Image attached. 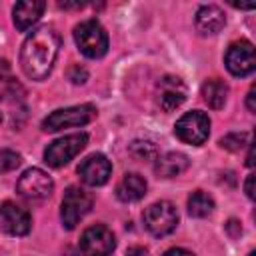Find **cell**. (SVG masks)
Wrapping results in <instances>:
<instances>
[{"mask_svg": "<svg viewBox=\"0 0 256 256\" xmlns=\"http://www.w3.org/2000/svg\"><path fill=\"white\" fill-rule=\"evenodd\" d=\"M0 122H2V116H0Z\"/></svg>", "mask_w": 256, "mask_h": 256, "instance_id": "obj_29", "label": "cell"}, {"mask_svg": "<svg viewBox=\"0 0 256 256\" xmlns=\"http://www.w3.org/2000/svg\"><path fill=\"white\" fill-rule=\"evenodd\" d=\"M96 118V108L92 104H80L70 108H60L48 114L42 120V130L46 132H58L62 128H76L92 122Z\"/></svg>", "mask_w": 256, "mask_h": 256, "instance_id": "obj_3", "label": "cell"}, {"mask_svg": "<svg viewBox=\"0 0 256 256\" xmlns=\"http://www.w3.org/2000/svg\"><path fill=\"white\" fill-rule=\"evenodd\" d=\"M226 96H228V86L226 82L218 80V78H210L202 84V98L204 102L214 108V110H220L224 104H226Z\"/></svg>", "mask_w": 256, "mask_h": 256, "instance_id": "obj_18", "label": "cell"}, {"mask_svg": "<svg viewBox=\"0 0 256 256\" xmlns=\"http://www.w3.org/2000/svg\"><path fill=\"white\" fill-rule=\"evenodd\" d=\"M146 188H148V184H146L144 176L130 172V174H124V178L116 186V196L122 202H136L146 194Z\"/></svg>", "mask_w": 256, "mask_h": 256, "instance_id": "obj_16", "label": "cell"}, {"mask_svg": "<svg viewBox=\"0 0 256 256\" xmlns=\"http://www.w3.org/2000/svg\"><path fill=\"white\" fill-rule=\"evenodd\" d=\"M46 4L42 0H22L16 2L12 8V16H14V24L20 32H26L32 24H36L44 12Z\"/></svg>", "mask_w": 256, "mask_h": 256, "instance_id": "obj_15", "label": "cell"}, {"mask_svg": "<svg viewBox=\"0 0 256 256\" xmlns=\"http://www.w3.org/2000/svg\"><path fill=\"white\" fill-rule=\"evenodd\" d=\"M60 50V34L54 26H40L32 30L20 50V66L22 72L32 80H44L58 56Z\"/></svg>", "mask_w": 256, "mask_h": 256, "instance_id": "obj_1", "label": "cell"}, {"mask_svg": "<svg viewBox=\"0 0 256 256\" xmlns=\"http://www.w3.org/2000/svg\"><path fill=\"white\" fill-rule=\"evenodd\" d=\"M132 148H140V152H134L136 156H144V158H150L152 154H154V146L150 144V142H134L132 144Z\"/></svg>", "mask_w": 256, "mask_h": 256, "instance_id": "obj_23", "label": "cell"}, {"mask_svg": "<svg viewBox=\"0 0 256 256\" xmlns=\"http://www.w3.org/2000/svg\"><path fill=\"white\" fill-rule=\"evenodd\" d=\"M194 24H196V30L204 36H212V34H218L224 24H226V16L224 12L214 6V4H206V6H200L198 12H196V18H194Z\"/></svg>", "mask_w": 256, "mask_h": 256, "instance_id": "obj_14", "label": "cell"}, {"mask_svg": "<svg viewBox=\"0 0 256 256\" xmlns=\"http://www.w3.org/2000/svg\"><path fill=\"white\" fill-rule=\"evenodd\" d=\"M162 256H194V254L188 252V250H184V248H170V250H166Z\"/></svg>", "mask_w": 256, "mask_h": 256, "instance_id": "obj_24", "label": "cell"}, {"mask_svg": "<svg viewBox=\"0 0 256 256\" xmlns=\"http://www.w3.org/2000/svg\"><path fill=\"white\" fill-rule=\"evenodd\" d=\"M78 50L86 58H102L108 52V34L96 20H84L74 28Z\"/></svg>", "mask_w": 256, "mask_h": 256, "instance_id": "obj_2", "label": "cell"}, {"mask_svg": "<svg viewBox=\"0 0 256 256\" xmlns=\"http://www.w3.org/2000/svg\"><path fill=\"white\" fill-rule=\"evenodd\" d=\"M188 168V158L180 152H166L156 158V174L162 178H174Z\"/></svg>", "mask_w": 256, "mask_h": 256, "instance_id": "obj_17", "label": "cell"}, {"mask_svg": "<svg viewBox=\"0 0 256 256\" xmlns=\"http://www.w3.org/2000/svg\"><path fill=\"white\" fill-rule=\"evenodd\" d=\"M0 228L10 236H26L32 228L30 212L16 202H4L0 206Z\"/></svg>", "mask_w": 256, "mask_h": 256, "instance_id": "obj_11", "label": "cell"}, {"mask_svg": "<svg viewBox=\"0 0 256 256\" xmlns=\"http://www.w3.org/2000/svg\"><path fill=\"white\" fill-rule=\"evenodd\" d=\"M128 256H146V250L144 248H130Z\"/></svg>", "mask_w": 256, "mask_h": 256, "instance_id": "obj_27", "label": "cell"}, {"mask_svg": "<svg viewBox=\"0 0 256 256\" xmlns=\"http://www.w3.org/2000/svg\"><path fill=\"white\" fill-rule=\"evenodd\" d=\"M68 78H70L74 84H84L86 78H88V72H86V68H82L80 64H74V66L68 70Z\"/></svg>", "mask_w": 256, "mask_h": 256, "instance_id": "obj_22", "label": "cell"}, {"mask_svg": "<svg viewBox=\"0 0 256 256\" xmlns=\"http://www.w3.org/2000/svg\"><path fill=\"white\" fill-rule=\"evenodd\" d=\"M116 248V238L104 224L86 228L80 236V250L84 256H108Z\"/></svg>", "mask_w": 256, "mask_h": 256, "instance_id": "obj_8", "label": "cell"}, {"mask_svg": "<svg viewBox=\"0 0 256 256\" xmlns=\"http://www.w3.org/2000/svg\"><path fill=\"white\" fill-rule=\"evenodd\" d=\"M78 174L84 184L88 186H102L108 182L112 174V164L104 154H90L78 166Z\"/></svg>", "mask_w": 256, "mask_h": 256, "instance_id": "obj_12", "label": "cell"}, {"mask_svg": "<svg viewBox=\"0 0 256 256\" xmlns=\"http://www.w3.org/2000/svg\"><path fill=\"white\" fill-rule=\"evenodd\" d=\"M20 154L14 150H0V172H12L20 166Z\"/></svg>", "mask_w": 256, "mask_h": 256, "instance_id": "obj_20", "label": "cell"}, {"mask_svg": "<svg viewBox=\"0 0 256 256\" xmlns=\"http://www.w3.org/2000/svg\"><path fill=\"white\" fill-rule=\"evenodd\" d=\"M174 132H176V136L182 142L200 146V144H204L208 140V134H210V118L204 112H200V110L186 112L176 122Z\"/></svg>", "mask_w": 256, "mask_h": 256, "instance_id": "obj_7", "label": "cell"}, {"mask_svg": "<svg viewBox=\"0 0 256 256\" xmlns=\"http://www.w3.org/2000/svg\"><path fill=\"white\" fill-rule=\"evenodd\" d=\"M244 190H246V194H248V198L252 200V198H254V174H250V176L246 178V184H244Z\"/></svg>", "mask_w": 256, "mask_h": 256, "instance_id": "obj_25", "label": "cell"}, {"mask_svg": "<svg viewBox=\"0 0 256 256\" xmlns=\"http://www.w3.org/2000/svg\"><path fill=\"white\" fill-rule=\"evenodd\" d=\"M92 208V196L90 192H86L84 188L78 186H70L64 192L62 198V206H60V218L66 230H74L76 224L90 212Z\"/></svg>", "mask_w": 256, "mask_h": 256, "instance_id": "obj_5", "label": "cell"}, {"mask_svg": "<svg viewBox=\"0 0 256 256\" xmlns=\"http://www.w3.org/2000/svg\"><path fill=\"white\" fill-rule=\"evenodd\" d=\"M248 256H256V252H250V254H248Z\"/></svg>", "mask_w": 256, "mask_h": 256, "instance_id": "obj_28", "label": "cell"}, {"mask_svg": "<svg viewBox=\"0 0 256 256\" xmlns=\"http://www.w3.org/2000/svg\"><path fill=\"white\" fill-rule=\"evenodd\" d=\"M226 68L232 76H248L254 72L256 68V54H254V46L248 40H240L230 44V48L226 50L224 56Z\"/></svg>", "mask_w": 256, "mask_h": 256, "instance_id": "obj_10", "label": "cell"}, {"mask_svg": "<svg viewBox=\"0 0 256 256\" xmlns=\"http://www.w3.org/2000/svg\"><path fill=\"white\" fill-rule=\"evenodd\" d=\"M254 98H256V94H254V88L248 92V98H246V106H248V110L250 112H256V102H254Z\"/></svg>", "mask_w": 256, "mask_h": 256, "instance_id": "obj_26", "label": "cell"}, {"mask_svg": "<svg viewBox=\"0 0 256 256\" xmlns=\"http://www.w3.org/2000/svg\"><path fill=\"white\" fill-rule=\"evenodd\" d=\"M246 144H248V134H244V132L242 134H228L220 140V146L226 148V150H232V152L244 148Z\"/></svg>", "mask_w": 256, "mask_h": 256, "instance_id": "obj_21", "label": "cell"}, {"mask_svg": "<svg viewBox=\"0 0 256 256\" xmlns=\"http://www.w3.org/2000/svg\"><path fill=\"white\" fill-rule=\"evenodd\" d=\"M142 220H144L146 230L152 236H166V234H170L176 228V224H178V212H176L174 204H170L166 200H160V202L150 204L144 210Z\"/></svg>", "mask_w": 256, "mask_h": 256, "instance_id": "obj_6", "label": "cell"}, {"mask_svg": "<svg viewBox=\"0 0 256 256\" xmlns=\"http://www.w3.org/2000/svg\"><path fill=\"white\" fill-rule=\"evenodd\" d=\"M214 210V200L212 196H208L206 192L202 190H196L190 194L188 198V214L194 216V218H206L210 216Z\"/></svg>", "mask_w": 256, "mask_h": 256, "instance_id": "obj_19", "label": "cell"}, {"mask_svg": "<svg viewBox=\"0 0 256 256\" xmlns=\"http://www.w3.org/2000/svg\"><path fill=\"white\" fill-rule=\"evenodd\" d=\"M16 190L20 196L28 200H44L52 194L54 190V180L48 176V172L40 168H28L16 184Z\"/></svg>", "mask_w": 256, "mask_h": 256, "instance_id": "obj_9", "label": "cell"}, {"mask_svg": "<svg viewBox=\"0 0 256 256\" xmlns=\"http://www.w3.org/2000/svg\"><path fill=\"white\" fill-rule=\"evenodd\" d=\"M88 144V136L84 132H76V134H66L54 142H50L44 150V160L48 166L52 168H62L66 166L74 156H78L84 146Z\"/></svg>", "mask_w": 256, "mask_h": 256, "instance_id": "obj_4", "label": "cell"}, {"mask_svg": "<svg viewBox=\"0 0 256 256\" xmlns=\"http://www.w3.org/2000/svg\"><path fill=\"white\" fill-rule=\"evenodd\" d=\"M158 88H160V106L166 112L176 110L186 100V86L176 76H164Z\"/></svg>", "mask_w": 256, "mask_h": 256, "instance_id": "obj_13", "label": "cell"}]
</instances>
